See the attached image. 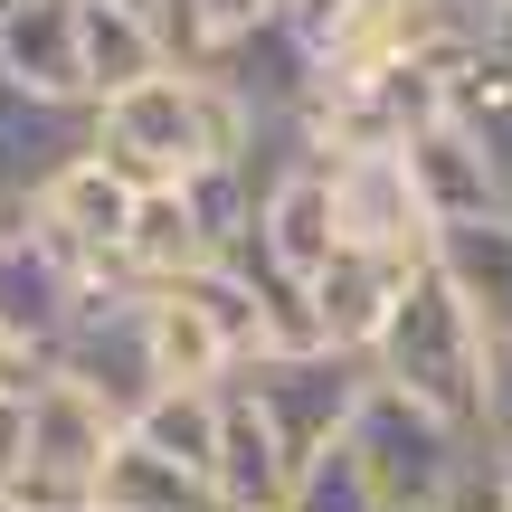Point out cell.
Wrapping results in <instances>:
<instances>
[{
    "mask_svg": "<svg viewBox=\"0 0 512 512\" xmlns=\"http://www.w3.org/2000/svg\"><path fill=\"white\" fill-rule=\"evenodd\" d=\"M370 380L399 389V399L437 408L446 427H465V437L484 446V380H494V332L475 323V304H465L456 285L437 275V256L427 266H408L399 304H389L380 342H370Z\"/></svg>",
    "mask_w": 512,
    "mask_h": 512,
    "instance_id": "6da1fadb",
    "label": "cell"
},
{
    "mask_svg": "<svg viewBox=\"0 0 512 512\" xmlns=\"http://www.w3.org/2000/svg\"><path fill=\"white\" fill-rule=\"evenodd\" d=\"M446 124L475 143L484 181H494V209L512 219V67L494 48H456V67H446Z\"/></svg>",
    "mask_w": 512,
    "mask_h": 512,
    "instance_id": "2e32d148",
    "label": "cell"
},
{
    "mask_svg": "<svg viewBox=\"0 0 512 512\" xmlns=\"http://www.w3.org/2000/svg\"><path fill=\"white\" fill-rule=\"evenodd\" d=\"M124 437H143L162 465H181V475L209 484V465H219V389H162V399L133 408Z\"/></svg>",
    "mask_w": 512,
    "mask_h": 512,
    "instance_id": "7402d4cb",
    "label": "cell"
},
{
    "mask_svg": "<svg viewBox=\"0 0 512 512\" xmlns=\"http://www.w3.org/2000/svg\"><path fill=\"white\" fill-rule=\"evenodd\" d=\"M48 370H57V380H76V389H95V399L133 427V408L162 399V389H152V351H143V294L114 285V275H86L67 332L48 342Z\"/></svg>",
    "mask_w": 512,
    "mask_h": 512,
    "instance_id": "5b68a950",
    "label": "cell"
},
{
    "mask_svg": "<svg viewBox=\"0 0 512 512\" xmlns=\"http://www.w3.org/2000/svg\"><path fill=\"white\" fill-rule=\"evenodd\" d=\"M408 181H418V200H427V219L437 228H456V219H494V181H484V162H475V143H465L456 124H418L408 133Z\"/></svg>",
    "mask_w": 512,
    "mask_h": 512,
    "instance_id": "ffe728a7",
    "label": "cell"
},
{
    "mask_svg": "<svg viewBox=\"0 0 512 512\" xmlns=\"http://www.w3.org/2000/svg\"><path fill=\"white\" fill-rule=\"evenodd\" d=\"M95 152L133 190H181L209 162H247V114L200 67H162V76H143V86L95 105Z\"/></svg>",
    "mask_w": 512,
    "mask_h": 512,
    "instance_id": "7a4b0ae2",
    "label": "cell"
},
{
    "mask_svg": "<svg viewBox=\"0 0 512 512\" xmlns=\"http://www.w3.org/2000/svg\"><path fill=\"white\" fill-rule=\"evenodd\" d=\"M200 266H219V247L200 238L190 200H181V190H143V209H133V238H124V256H114V285L162 294V285H181V275H200Z\"/></svg>",
    "mask_w": 512,
    "mask_h": 512,
    "instance_id": "e0dca14e",
    "label": "cell"
},
{
    "mask_svg": "<svg viewBox=\"0 0 512 512\" xmlns=\"http://www.w3.org/2000/svg\"><path fill=\"white\" fill-rule=\"evenodd\" d=\"M76 48H86V95H95V105L124 95V86H143V76H162V67H181L152 19L105 10V0H76Z\"/></svg>",
    "mask_w": 512,
    "mask_h": 512,
    "instance_id": "d6986e66",
    "label": "cell"
},
{
    "mask_svg": "<svg viewBox=\"0 0 512 512\" xmlns=\"http://www.w3.org/2000/svg\"><path fill=\"white\" fill-rule=\"evenodd\" d=\"M275 10H285V0H171V57H181V67H200V57L256 38Z\"/></svg>",
    "mask_w": 512,
    "mask_h": 512,
    "instance_id": "603a6c76",
    "label": "cell"
},
{
    "mask_svg": "<svg viewBox=\"0 0 512 512\" xmlns=\"http://www.w3.org/2000/svg\"><path fill=\"white\" fill-rule=\"evenodd\" d=\"M114 446H124V418L95 389L48 370L29 389V475H19L10 503H95V475H105Z\"/></svg>",
    "mask_w": 512,
    "mask_h": 512,
    "instance_id": "8992f818",
    "label": "cell"
},
{
    "mask_svg": "<svg viewBox=\"0 0 512 512\" xmlns=\"http://www.w3.org/2000/svg\"><path fill=\"white\" fill-rule=\"evenodd\" d=\"M19 512H95V503H19Z\"/></svg>",
    "mask_w": 512,
    "mask_h": 512,
    "instance_id": "1f68e13d",
    "label": "cell"
},
{
    "mask_svg": "<svg viewBox=\"0 0 512 512\" xmlns=\"http://www.w3.org/2000/svg\"><path fill=\"white\" fill-rule=\"evenodd\" d=\"M437 275L475 304V323L494 332V342H512V219L494 209V219H456V228H437Z\"/></svg>",
    "mask_w": 512,
    "mask_h": 512,
    "instance_id": "ac0fdd59",
    "label": "cell"
},
{
    "mask_svg": "<svg viewBox=\"0 0 512 512\" xmlns=\"http://www.w3.org/2000/svg\"><path fill=\"white\" fill-rule=\"evenodd\" d=\"M76 152H95V105H38V95L0 86V190H10L19 209H29V190L57 181Z\"/></svg>",
    "mask_w": 512,
    "mask_h": 512,
    "instance_id": "9a60e30c",
    "label": "cell"
},
{
    "mask_svg": "<svg viewBox=\"0 0 512 512\" xmlns=\"http://www.w3.org/2000/svg\"><path fill=\"white\" fill-rule=\"evenodd\" d=\"M0 86L38 95V105H95L86 48H76V0H29L0 19Z\"/></svg>",
    "mask_w": 512,
    "mask_h": 512,
    "instance_id": "30bf717a",
    "label": "cell"
},
{
    "mask_svg": "<svg viewBox=\"0 0 512 512\" xmlns=\"http://www.w3.org/2000/svg\"><path fill=\"white\" fill-rule=\"evenodd\" d=\"M133 209H143V190H133L105 152H76L57 181L29 190V209H19V219L67 256L76 275H114V256H124V238H133Z\"/></svg>",
    "mask_w": 512,
    "mask_h": 512,
    "instance_id": "ba28073f",
    "label": "cell"
},
{
    "mask_svg": "<svg viewBox=\"0 0 512 512\" xmlns=\"http://www.w3.org/2000/svg\"><path fill=\"white\" fill-rule=\"evenodd\" d=\"M10 228H19V200H10V190H0V238H10Z\"/></svg>",
    "mask_w": 512,
    "mask_h": 512,
    "instance_id": "4dcf8cb0",
    "label": "cell"
},
{
    "mask_svg": "<svg viewBox=\"0 0 512 512\" xmlns=\"http://www.w3.org/2000/svg\"><path fill=\"white\" fill-rule=\"evenodd\" d=\"M399 285H408V266L361 256V247H332V266L304 285V323H313V342L361 351V361H370V342H380V323H389V304H399Z\"/></svg>",
    "mask_w": 512,
    "mask_h": 512,
    "instance_id": "7c38bea8",
    "label": "cell"
},
{
    "mask_svg": "<svg viewBox=\"0 0 512 512\" xmlns=\"http://www.w3.org/2000/svg\"><path fill=\"white\" fill-rule=\"evenodd\" d=\"M48 380V361H38L29 342H10V332H0V399H19V389H38Z\"/></svg>",
    "mask_w": 512,
    "mask_h": 512,
    "instance_id": "83f0119b",
    "label": "cell"
},
{
    "mask_svg": "<svg viewBox=\"0 0 512 512\" xmlns=\"http://www.w3.org/2000/svg\"><path fill=\"white\" fill-rule=\"evenodd\" d=\"M10 10H29V0H0V19H10Z\"/></svg>",
    "mask_w": 512,
    "mask_h": 512,
    "instance_id": "d6a6232c",
    "label": "cell"
},
{
    "mask_svg": "<svg viewBox=\"0 0 512 512\" xmlns=\"http://www.w3.org/2000/svg\"><path fill=\"white\" fill-rule=\"evenodd\" d=\"M484 48H494L503 67H512V0H503V19H494V38H484Z\"/></svg>",
    "mask_w": 512,
    "mask_h": 512,
    "instance_id": "f546056e",
    "label": "cell"
},
{
    "mask_svg": "<svg viewBox=\"0 0 512 512\" xmlns=\"http://www.w3.org/2000/svg\"><path fill=\"white\" fill-rule=\"evenodd\" d=\"M342 446L361 456V475L380 484L389 512H437L446 484L465 475V456H484L465 427H446L437 408L399 399V389H380V380H370V399L351 408V437H342Z\"/></svg>",
    "mask_w": 512,
    "mask_h": 512,
    "instance_id": "3957f363",
    "label": "cell"
},
{
    "mask_svg": "<svg viewBox=\"0 0 512 512\" xmlns=\"http://www.w3.org/2000/svg\"><path fill=\"white\" fill-rule=\"evenodd\" d=\"M105 10H133V19H152V29L171 38V0H105Z\"/></svg>",
    "mask_w": 512,
    "mask_h": 512,
    "instance_id": "f1b7e54d",
    "label": "cell"
},
{
    "mask_svg": "<svg viewBox=\"0 0 512 512\" xmlns=\"http://www.w3.org/2000/svg\"><path fill=\"white\" fill-rule=\"evenodd\" d=\"M247 247L266 256L285 285H313V275L332 266V162L323 152H294V162H275V171H256V228H247Z\"/></svg>",
    "mask_w": 512,
    "mask_h": 512,
    "instance_id": "9c48e42d",
    "label": "cell"
},
{
    "mask_svg": "<svg viewBox=\"0 0 512 512\" xmlns=\"http://www.w3.org/2000/svg\"><path fill=\"white\" fill-rule=\"evenodd\" d=\"M95 512H219L200 475H181V465H162L143 437H124L105 456V475H95Z\"/></svg>",
    "mask_w": 512,
    "mask_h": 512,
    "instance_id": "44dd1931",
    "label": "cell"
},
{
    "mask_svg": "<svg viewBox=\"0 0 512 512\" xmlns=\"http://www.w3.org/2000/svg\"><path fill=\"white\" fill-rule=\"evenodd\" d=\"M238 389L266 408V427L285 437V456H323V446L351 437V408L370 399V361L361 351H332V342H294V351H266V361L238 370Z\"/></svg>",
    "mask_w": 512,
    "mask_h": 512,
    "instance_id": "277c9868",
    "label": "cell"
},
{
    "mask_svg": "<svg viewBox=\"0 0 512 512\" xmlns=\"http://www.w3.org/2000/svg\"><path fill=\"white\" fill-rule=\"evenodd\" d=\"M19 475H29V389L0 399V494H19Z\"/></svg>",
    "mask_w": 512,
    "mask_h": 512,
    "instance_id": "4316f807",
    "label": "cell"
},
{
    "mask_svg": "<svg viewBox=\"0 0 512 512\" xmlns=\"http://www.w3.org/2000/svg\"><path fill=\"white\" fill-rule=\"evenodd\" d=\"M437 512H512V475H503L494 456H465V475L446 484V503H437Z\"/></svg>",
    "mask_w": 512,
    "mask_h": 512,
    "instance_id": "484cf974",
    "label": "cell"
},
{
    "mask_svg": "<svg viewBox=\"0 0 512 512\" xmlns=\"http://www.w3.org/2000/svg\"><path fill=\"white\" fill-rule=\"evenodd\" d=\"M143 351H152V389H228L238 380V342L209 323V304L190 285L143 294Z\"/></svg>",
    "mask_w": 512,
    "mask_h": 512,
    "instance_id": "8fae6325",
    "label": "cell"
},
{
    "mask_svg": "<svg viewBox=\"0 0 512 512\" xmlns=\"http://www.w3.org/2000/svg\"><path fill=\"white\" fill-rule=\"evenodd\" d=\"M275 512H389V503H380V484L361 475L351 446H323V456L294 465V484H285V503H275Z\"/></svg>",
    "mask_w": 512,
    "mask_h": 512,
    "instance_id": "cb8c5ba5",
    "label": "cell"
},
{
    "mask_svg": "<svg viewBox=\"0 0 512 512\" xmlns=\"http://www.w3.org/2000/svg\"><path fill=\"white\" fill-rule=\"evenodd\" d=\"M285 484H294L285 437H275L266 408L228 380L219 389V465H209V494H219V512H275V503H285Z\"/></svg>",
    "mask_w": 512,
    "mask_h": 512,
    "instance_id": "5bb4252c",
    "label": "cell"
},
{
    "mask_svg": "<svg viewBox=\"0 0 512 512\" xmlns=\"http://www.w3.org/2000/svg\"><path fill=\"white\" fill-rule=\"evenodd\" d=\"M76 285H86V275H76L67 256H57L48 238H38L29 219H19L10 238H0V332H10V342H29L38 361H48V342L67 332V313H76Z\"/></svg>",
    "mask_w": 512,
    "mask_h": 512,
    "instance_id": "4fadbf2b",
    "label": "cell"
},
{
    "mask_svg": "<svg viewBox=\"0 0 512 512\" xmlns=\"http://www.w3.org/2000/svg\"><path fill=\"white\" fill-rule=\"evenodd\" d=\"M0 512H19V503H10V494H0Z\"/></svg>",
    "mask_w": 512,
    "mask_h": 512,
    "instance_id": "836d02e7",
    "label": "cell"
},
{
    "mask_svg": "<svg viewBox=\"0 0 512 512\" xmlns=\"http://www.w3.org/2000/svg\"><path fill=\"white\" fill-rule=\"evenodd\" d=\"M323 162H332V238L389 256V266H427L437 219L408 181V152H323Z\"/></svg>",
    "mask_w": 512,
    "mask_h": 512,
    "instance_id": "52a82bcc",
    "label": "cell"
},
{
    "mask_svg": "<svg viewBox=\"0 0 512 512\" xmlns=\"http://www.w3.org/2000/svg\"><path fill=\"white\" fill-rule=\"evenodd\" d=\"M418 19H427V38H446V48H484L494 19H503V0H418Z\"/></svg>",
    "mask_w": 512,
    "mask_h": 512,
    "instance_id": "d4e9b609",
    "label": "cell"
}]
</instances>
